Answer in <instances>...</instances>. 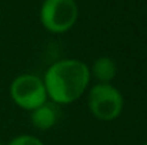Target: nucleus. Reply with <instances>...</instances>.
<instances>
[{
    "instance_id": "7ed1b4c3",
    "label": "nucleus",
    "mask_w": 147,
    "mask_h": 145,
    "mask_svg": "<svg viewBox=\"0 0 147 145\" xmlns=\"http://www.w3.org/2000/svg\"><path fill=\"white\" fill-rule=\"evenodd\" d=\"M9 96L14 105L29 112L49 100L43 78L32 73H23L14 77L9 87Z\"/></svg>"
},
{
    "instance_id": "f03ea898",
    "label": "nucleus",
    "mask_w": 147,
    "mask_h": 145,
    "mask_svg": "<svg viewBox=\"0 0 147 145\" xmlns=\"http://www.w3.org/2000/svg\"><path fill=\"white\" fill-rule=\"evenodd\" d=\"M87 107L96 120L110 122L121 115L124 108V98L121 91L111 83H97L87 91Z\"/></svg>"
},
{
    "instance_id": "423d86ee",
    "label": "nucleus",
    "mask_w": 147,
    "mask_h": 145,
    "mask_svg": "<svg viewBox=\"0 0 147 145\" xmlns=\"http://www.w3.org/2000/svg\"><path fill=\"white\" fill-rule=\"evenodd\" d=\"M89 68L92 78H96L97 83L103 84H110L117 76V64L109 55H101L96 58Z\"/></svg>"
},
{
    "instance_id": "1a4fd4ad",
    "label": "nucleus",
    "mask_w": 147,
    "mask_h": 145,
    "mask_svg": "<svg viewBox=\"0 0 147 145\" xmlns=\"http://www.w3.org/2000/svg\"><path fill=\"white\" fill-rule=\"evenodd\" d=\"M143 145H147V141H146V142H144V144H143Z\"/></svg>"
},
{
    "instance_id": "6e6552de",
    "label": "nucleus",
    "mask_w": 147,
    "mask_h": 145,
    "mask_svg": "<svg viewBox=\"0 0 147 145\" xmlns=\"http://www.w3.org/2000/svg\"><path fill=\"white\" fill-rule=\"evenodd\" d=\"M0 145H6V144H4V142H1V141H0Z\"/></svg>"
},
{
    "instance_id": "f257e3e1",
    "label": "nucleus",
    "mask_w": 147,
    "mask_h": 145,
    "mask_svg": "<svg viewBox=\"0 0 147 145\" xmlns=\"http://www.w3.org/2000/svg\"><path fill=\"white\" fill-rule=\"evenodd\" d=\"M50 102L70 105L89 90L92 76L89 65L77 58H63L50 64L42 77Z\"/></svg>"
},
{
    "instance_id": "20e7f679",
    "label": "nucleus",
    "mask_w": 147,
    "mask_h": 145,
    "mask_svg": "<svg viewBox=\"0 0 147 145\" xmlns=\"http://www.w3.org/2000/svg\"><path fill=\"white\" fill-rule=\"evenodd\" d=\"M40 23L53 34L67 33L79 19L76 0H43L40 7Z\"/></svg>"
},
{
    "instance_id": "0eeeda50",
    "label": "nucleus",
    "mask_w": 147,
    "mask_h": 145,
    "mask_svg": "<svg viewBox=\"0 0 147 145\" xmlns=\"http://www.w3.org/2000/svg\"><path fill=\"white\" fill-rule=\"evenodd\" d=\"M6 145H45V142L39 137H34L30 134H20V135L13 137Z\"/></svg>"
},
{
    "instance_id": "39448f33",
    "label": "nucleus",
    "mask_w": 147,
    "mask_h": 145,
    "mask_svg": "<svg viewBox=\"0 0 147 145\" xmlns=\"http://www.w3.org/2000/svg\"><path fill=\"white\" fill-rule=\"evenodd\" d=\"M59 118L57 105L53 102H45L43 105L30 111V122L39 131H49L51 130Z\"/></svg>"
}]
</instances>
